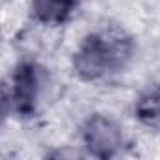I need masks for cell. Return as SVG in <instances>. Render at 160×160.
Masks as SVG:
<instances>
[{
  "instance_id": "cell-1",
  "label": "cell",
  "mask_w": 160,
  "mask_h": 160,
  "mask_svg": "<svg viewBox=\"0 0 160 160\" xmlns=\"http://www.w3.org/2000/svg\"><path fill=\"white\" fill-rule=\"evenodd\" d=\"M72 68L81 81H96L109 70H117L106 32L89 34L79 42L72 58Z\"/></svg>"
},
{
  "instance_id": "cell-2",
  "label": "cell",
  "mask_w": 160,
  "mask_h": 160,
  "mask_svg": "<svg viewBox=\"0 0 160 160\" xmlns=\"http://www.w3.org/2000/svg\"><path fill=\"white\" fill-rule=\"evenodd\" d=\"M81 138L87 151L96 158H111L122 145L121 126L117 124V121L104 113H94L85 121Z\"/></svg>"
},
{
  "instance_id": "cell-3",
  "label": "cell",
  "mask_w": 160,
  "mask_h": 160,
  "mask_svg": "<svg viewBox=\"0 0 160 160\" xmlns=\"http://www.w3.org/2000/svg\"><path fill=\"white\" fill-rule=\"evenodd\" d=\"M40 96V72L32 62H19L12 73V89H6V102L17 115H30Z\"/></svg>"
},
{
  "instance_id": "cell-4",
  "label": "cell",
  "mask_w": 160,
  "mask_h": 160,
  "mask_svg": "<svg viewBox=\"0 0 160 160\" xmlns=\"http://www.w3.org/2000/svg\"><path fill=\"white\" fill-rule=\"evenodd\" d=\"M75 10V0H30L32 17L45 27L64 25Z\"/></svg>"
},
{
  "instance_id": "cell-5",
  "label": "cell",
  "mask_w": 160,
  "mask_h": 160,
  "mask_svg": "<svg viewBox=\"0 0 160 160\" xmlns=\"http://www.w3.org/2000/svg\"><path fill=\"white\" fill-rule=\"evenodd\" d=\"M138 121L154 132H160V87H151L136 100Z\"/></svg>"
}]
</instances>
